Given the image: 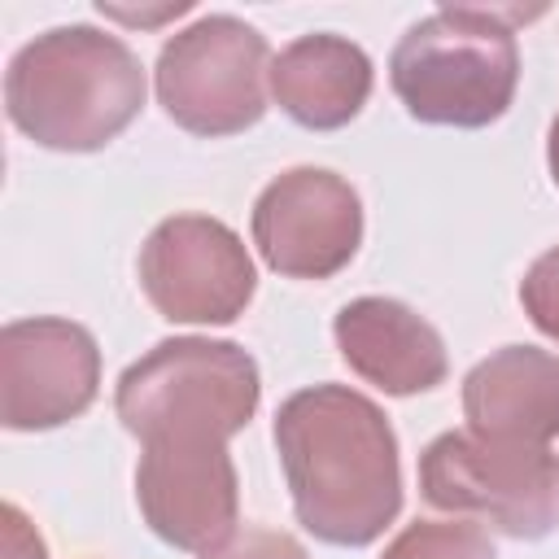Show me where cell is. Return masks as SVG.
Returning a JSON list of instances; mask_svg holds the SVG:
<instances>
[{
    "label": "cell",
    "mask_w": 559,
    "mask_h": 559,
    "mask_svg": "<svg viewBox=\"0 0 559 559\" xmlns=\"http://www.w3.org/2000/svg\"><path fill=\"white\" fill-rule=\"evenodd\" d=\"M275 450L297 524L328 546H371L402 511L397 437L349 384H310L280 402Z\"/></svg>",
    "instance_id": "obj_1"
},
{
    "label": "cell",
    "mask_w": 559,
    "mask_h": 559,
    "mask_svg": "<svg viewBox=\"0 0 559 559\" xmlns=\"http://www.w3.org/2000/svg\"><path fill=\"white\" fill-rule=\"evenodd\" d=\"M9 122L57 153H96L144 109V66L109 31L57 26L22 44L4 74Z\"/></svg>",
    "instance_id": "obj_2"
},
{
    "label": "cell",
    "mask_w": 559,
    "mask_h": 559,
    "mask_svg": "<svg viewBox=\"0 0 559 559\" xmlns=\"http://www.w3.org/2000/svg\"><path fill=\"white\" fill-rule=\"evenodd\" d=\"M520 17L528 13L498 4H445L419 17L389 57V83L406 114L459 131L498 122L520 87Z\"/></svg>",
    "instance_id": "obj_3"
},
{
    "label": "cell",
    "mask_w": 559,
    "mask_h": 559,
    "mask_svg": "<svg viewBox=\"0 0 559 559\" xmlns=\"http://www.w3.org/2000/svg\"><path fill=\"white\" fill-rule=\"evenodd\" d=\"M262 402V376L236 341L175 336L135 358L114 389V411L135 441L236 437Z\"/></svg>",
    "instance_id": "obj_4"
},
{
    "label": "cell",
    "mask_w": 559,
    "mask_h": 559,
    "mask_svg": "<svg viewBox=\"0 0 559 559\" xmlns=\"http://www.w3.org/2000/svg\"><path fill=\"white\" fill-rule=\"evenodd\" d=\"M419 493L437 511L537 542L559 524V459L550 445L493 441L472 428L441 432L419 454Z\"/></svg>",
    "instance_id": "obj_5"
},
{
    "label": "cell",
    "mask_w": 559,
    "mask_h": 559,
    "mask_svg": "<svg viewBox=\"0 0 559 559\" xmlns=\"http://www.w3.org/2000/svg\"><path fill=\"white\" fill-rule=\"evenodd\" d=\"M271 61L266 39L249 22L205 13L162 44L153 87L175 127L218 140L249 131L266 114Z\"/></svg>",
    "instance_id": "obj_6"
},
{
    "label": "cell",
    "mask_w": 559,
    "mask_h": 559,
    "mask_svg": "<svg viewBox=\"0 0 559 559\" xmlns=\"http://www.w3.org/2000/svg\"><path fill=\"white\" fill-rule=\"evenodd\" d=\"M140 288L170 323H236L258 293V271L227 223L175 214L140 249Z\"/></svg>",
    "instance_id": "obj_7"
},
{
    "label": "cell",
    "mask_w": 559,
    "mask_h": 559,
    "mask_svg": "<svg viewBox=\"0 0 559 559\" xmlns=\"http://www.w3.org/2000/svg\"><path fill=\"white\" fill-rule=\"evenodd\" d=\"M249 227L275 275L332 280L362 245V201L336 170L293 166L258 192Z\"/></svg>",
    "instance_id": "obj_8"
},
{
    "label": "cell",
    "mask_w": 559,
    "mask_h": 559,
    "mask_svg": "<svg viewBox=\"0 0 559 559\" xmlns=\"http://www.w3.org/2000/svg\"><path fill=\"white\" fill-rule=\"evenodd\" d=\"M135 502L153 537L175 550L205 555L240 524V480L218 437L140 441Z\"/></svg>",
    "instance_id": "obj_9"
},
{
    "label": "cell",
    "mask_w": 559,
    "mask_h": 559,
    "mask_svg": "<svg viewBox=\"0 0 559 559\" xmlns=\"http://www.w3.org/2000/svg\"><path fill=\"white\" fill-rule=\"evenodd\" d=\"M100 393V349L83 323L13 319L0 332V424L48 432L79 419Z\"/></svg>",
    "instance_id": "obj_10"
},
{
    "label": "cell",
    "mask_w": 559,
    "mask_h": 559,
    "mask_svg": "<svg viewBox=\"0 0 559 559\" xmlns=\"http://www.w3.org/2000/svg\"><path fill=\"white\" fill-rule=\"evenodd\" d=\"M332 336L349 371L389 397L428 393L450 371L441 332L397 297L345 301L332 319Z\"/></svg>",
    "instance_id": "obj_11"
},
{
    "label": "cell",
    "mask_w": 559,
    "mask_h": 559,
    "mask_svg": "<svg viewBox=\"0 0 559 559\" xmlns=\"http://www.w3.org/2000/svg\"><path fill=\"white\" fill-rule=\"evenodd\" d=\"M467 428L493 441L550 445L559 437V354L502 345L463 376Z\"/></svg>",
    "instance_id": "obj_12"
},
{
    "label": "cell",
    "mask_w": 559,
    "mask_h": 559,
    "mask_svg": "<svg viewBox=\"0 0 559 559\" xmlns=\"http://www.w3.org/2000/svg\"><path fill=\"white\" fill-rule=\"evenodd\" d=\"M371 57L332 31L301 35L271 61V96L306 131H336L354 122L371 96Z\"/></svg>",
    "instance_id": "obj_13"
},
{
    "label": "cell",
    "mask_w": 559,
    "mask_h": 559,
    "mask_svg": "<svg viewBox=\"0 0 559 559\" xmlns=\"http://www.w3.org/2000/svg\"><path fill=\"white\" fill-rule=\"evenodd\" d=\"M380 559H498V550L472 520H415L384 546Z\"/></svg>",
    "instance_id": "obj_14"
},
{
    "label": "cell",
    "mask_w": 559,
    "mask_h": 559,
    "mask_svg": "<svg viewBox=\"0 0 559 559\" xmlns=\"http://www.w3.org/2000/svg\"><path fill=\"white\" fill-rule=\"evenodd\" d=\"M520 306L537 323L542 336L559 345V245L546 249L520 280Z\"/></svg>",
    "instance_id": "obj_15"
},
{
    "label": "cell",
    "mask_w": 559,
    "mask_h": 559,
    "mask_svg": "<svg viewBox=\"0 0 559 559\" xmlns=\"http://www.w3.org/2000/svg\"><path fill=\"white\" fill-rule=\"evenodd\" d=\"M201 559H310L306 546L284 533V528H266V524H245L236 528L227 542H218L214 550H205Z\"/></svg>",
    "instance_id": "obj_16"
},
{
    "label": "cell",
    "mask_w": 559,
    "mask_h": 559,
    "mask_svg": "<svg viewBox=\"0 0 559 559\" xmlns=\"http://www.w3.org/2000/svg\"><path fill=\"white\" fill-rule=\"evenodd\" d=\"M4 555H9V559H44L39 533L26 524V515H22L13 502L4 507Z\"/></svg>",
    "instance_id": "obj_17"
},
{
    "label": "cell",
    "mask_w": 559,
    "mask_h": 559,
    "mask_svg": "<svg viewBox=\"0 0 559 559\" xmlns=\"http://www.w3.org/2000/svg\"><path fill=\"white\" fill-rule=\"evenodd\" d=\"M546 166H550V179H555V188H559V114H555L550 135H546Z\"/></svg>",
    "instance_id": "obj_18"
}]
</instances>
